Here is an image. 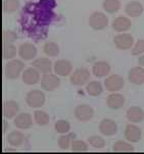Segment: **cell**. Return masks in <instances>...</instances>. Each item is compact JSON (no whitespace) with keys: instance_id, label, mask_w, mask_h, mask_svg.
Segmentation results:
<instances>
[{"instance_id":"20","label":"cell","mask_w":144,"mask_h":154,"mask_svg":"<svg viewBox=\"0 0 144 154\" xmlns=\"http://www.w3.org/2000/svg\"><path fill=\"white\" fill-rule=\"evenodd\" d=\"M126 116L130 122L138 124L144 121V110L140 106H131L128 108Z\"/></svg>"},{"instance_id":"28","label":"cell","mask_w":144,"mask_h":154,"mask_svg":"<svg viewBox=\"0 0 144 154\" xmlns=\"http://www.w3.org/2000/svg\"><path fill=\"white\" fill-rule=\"evenodd\" d=\"M112 150L114 152H133V151H135L134 147L130 144L129 141L126 142L123 140L116 141L112 145Z\"/></svg>"},{"instance_id":"39","label":"cell","mask_w":144,"mask_h":154,"mask_svg":"<svg viewBox=\"0 0 144 154\" xmlns=\"http://www.w3.org/2000/svg\"><path fill=\"white\" fill-rule=\"evenodd\" d=\"M7 128H8V124H7L6 121H3V133L7 131Z\"/></svg>"},{"instance_id":"10","label":"cell","mask_w":144,"mask_h":154,"mask_svg":"<svg viewBox=\"0 0 144 154\" xmlns=\"http://www.w3.org/2000/svg\"><path fill=\"white\" fill-rule=\"evenodd\" d=\"M37 48H36V46L34 44L26 42L20 45L17 54L23 60H32L37 55Z\"/></svg>"},{"instance_id":"34","label":"cell","mask_w":144,"mask_h":154,"mask_svg":"<svg viewBox=\"0 0 144 154\" xmlns=\"http://www.w3.org/2000/svg\"><path fill=\"white\" fill-rule=\"evenodd\" d=\"M54 129L58 134H67L70 131V124L64 119H58L54 125Z\"/></svg>"},{"instance_id":"9","label":"cell","mask_w":144,"mask_h":154,"mask_svg":"<svg viewBox=\"0 0 144 154\" xmlns=\"http://www.w3.org/2000/svg\"><path fill=\"white\" fill-rule=\"evenodd\" d=\"M90 79V72L86 67H79L74 70L70 78V82L75 86H84Z\"/></svg>"},{"instance_id":"29","label":"cell","mask_w":144,"mask_h":154,"mask_svg":"<svg viewBox=\"0 0 144 154\" xmlns=\"http://www.w3.org/2000/svg\"><path fill=\"white\" fill-rule=\"evenodd\" d=\"M59 51H61L59 46L55 42H52V41H48L43 46V52L47 56H52V57L58 56Z\"/></svg>"},{"instance_id":"33","label":"cell","mask_w":144,"mask_h":154,"mask_svg":"<svg viewBox=\"0 0 144 154\" xmlns=\"http://www.w3.org/2000/svg\"><path fill=\"white\" fill-rule=\"evenodd\" d=\"M20 8V0H4L3 10L6 14H12Z\"/></svg>"},{"instance_id":"25","label":"cell","mask_w":144,"mask_h":154,"mask_svg":"<svg viewBox=\"0 0 144 154\" xmlns=\"http://www.w3.org/2000/svg\"><path fill=\"white\" fill-rule=\"evenodd\" d=\"M86 92L90 96L98 97L103 92V86L98 81H91V82H88L87 86H86Z\"/></svg>"},{"instance_id":"13","label":"cell","mask_w":144,"mask_h":154,"mask_svg":"<svg viewBox=\"0 0 144 154\" xmlns=\"http://www.w3.org/2000/svg\"><path fill=\"white\" fill-rule=\"evenodd\" d=\"M54 72L61 77H67L73 70L72 62L67 59H57L53 66Z\"/></svg>"},{"instance_id":"24","label":"cell","mask_w":144,"mask_h":154,"mask_svg":"<svg viewBox=\"0 0 144 154\" xmlns=\"http://www.w3.org/2000/svg\"><path fill=\"white\" fill-rule=\"evenodd\" d=\"M6 139H7V143L10 146H12V147H19V146H20L23 143L26 137L23 132L12 131L7 135Z\"/></svg>"},{"instance_id":"3","label":"cell","mask_w":144,"mask_h":154,"mask_svg":"<svg viewBox=\"0 0 144 154\" xmlns=\"http://www.w3.org/2000/svg\"><path fill=\"white\" fill-rule=\"evenodd\" d=\"M46 100L45 94L43 91L37 90V89H34V90L29 91L26 95V103L28 104V106L32 108H40L44 105Z\"/></svg>"},{"instance_id":"26","label":"cell","mask_w":144,"mask_h":154,"mask_svg":"<svg viewBox=\"0 0 144 154\" xmlns=\"http://www.w3.org/2000/svg\"><path fill=\"white\" fill-rule=\"evenodd\" d=\"M76 139V135L74 133H69V134H61V136H59L58 139H57V145L61 149H67L69 147H70L72 142Z\"/></svg>"},{"instance_id":"36","label":"cell","mask_w":144,"mask_h":154,"mask_svg":"<svg viewBox=\"0 0 144 154\" xmlns=\"http://www.w3.org/2000/svg\"><path fill=\"white\" fill-rule=\"evenodd\" d=\"M131 53H132V55L135 56L144 54V39H140V40H138L136 42L134 47L131 50Z\"/></svg>"},{"instance_id":"32","label":"cell","mask_w":144,"mask_h":154,"mask_svg":"<svg viewBox=\"0 0 144 154\" xmlns=\"http://www.w3.org/2000/svg\"><path fill=\"white\" fill-rule=\"evenodd\" d=\"M88 142L92 147L96 148V149H102V148L105 147V140L103 139L101 136H98V135H93V136H90L88 138Z\"/></svg>"},{"instance_id":"5","label":"cell","mask_w":144,"mask_h":154,"mask_svg":"<svg viewBox=\"0 0 144 154\" xmlns=\"http://www.w3.org/2000/svg\"><path fill=\"white\" fill-rule=\"evenodd\" d=\"M74 116L78 121L82 122H89L94 116V109L88 104H79L74 109Z\"/></svg>"},{"instance_id":"35","label":"cell","mask_w":144,"mask_h":154,"mask_svg":"<svg viewBox=\"0 0 144 154\" xmlns=\"http://www.w3.org/2000/svg\"><path fill=\"white\" fill-rule=\"evenodd\" d=\"M70 149L73 152H85L88 150V144L83 140H77L75 139L72 142Z\"/></svg>"},{"instance_id":"22","label":"cell","mask_w":144,"mask_h":154,"mask_svg":"<svg viewBox=\"0 0 144 154\" xmlns=\"http://www.w3.org/2000/svg\"><path fill=\"white\" fill-rule=\"evenodd\" d=\"M111 69V64L104 60L96 61L92 66V72H93V75L97 78L106 77V75L109 74Z\"/></svg>"},{"instance_id":"17","label":"cell","mask_w":144,"mask_h":154,"mask_svg":"<svg viewBox=\"0 0 144 154\" xmlns=\"http://www.w3.org/2000/svg\"><path fill=\"white\" fill-rule=\"evenodd\" d=\"M125 97L120 93L114 92L109 94L106 97V105L107 107L114 110H117V109H121L125 104Z\"/></svg>"},{"instance_id":"15","label":"cell","mask_w":144,"mask_h":154,"mask_svg":"<svg viewBox=\"0 0 144 154\" xmlns=\"http://www.w3.org/2000/svg\"><path fill=\"white\" fill-rule=\"evenodd\" d=\"M2 111H3V116L5 119H14L19 114L20 106L14 100H5L3 102Z\"/></svg>"},{"instance_id":"8","label":"cell","mask_w":144,"mask_h":154,"mask_svg":"<svg viewBox=\"0 0 144 154\" xmlns=\"http://www.w3.org/2000/svg\"><path fill=\"white\" fill-rule=\"evenodd\" d=\"M41 88L45 91L56 90L61 86V79L56 74H44L40 81Z\"/></svg>"},{"instance_id":"6","label":"cell","mask_w":144,"mask_h":154,"mask_svg":"<svg viewBox=\"0 0 144 154\" xmlns=\"http://www.w3.org/2000/svg\"><path fill=\"white\" fill-rule=\"evenodd\" d=\"M114 46L120 50H128L132 49L134 45V38L129 33H120L114 36Z\"/></svg>"},{"instance_id":"31","label":"cell","mask_w":144,"mask_h":154,"mask_svg":"<svg viewBox=\"0 0 144 154\" xmlns=\"http://www.w3.org/2000/svg\"><path fill=\"white\" fill-rule=\"evenodd\" d=\"M2 54L3 58L5 59H14L15 55L17 54V49L14 44H3V49H2Z\"/></svg>"},{"instance_id":"37","label":"cell","mask_w":144,"mask_h":154,"mask_svg":"<svg viewBox=\"0 0 144 154\" xmlns=\"http://www.w3.org/2000/svg\"><path fill=\"white\" fill-rule=\"evenodd\" d=\"M3 44H9V43H12L14 42L15 40L17 39V35L14 31H11V30H7L5 31L3 33Z\"/></svg>"},{"instance_id":"21","label":"cell","mask_w":144,"mask_h":154,"mask_svg":"<svg viewBox=\"0 0 144 154\" xmlns=\"http://www.w3.org/2000/svg\"><path fill=\"white\" fill-rule=\"evenodd\" d=\"M144 7L141 2L139 1H130L126 4L125 6V12L127 15H129L131 17H138L143 14Z\"/></svg>"},{"instance_id":"4","label":"cell","mask_w":144,"mask_h":154,"mask_svg":"<svg viewBox=\"0 0 144 154\" xmlns=\"http://www.w3.org/2000/svg\"><path fill=\"white\" fill-rule=\"evenodd\" d=\"M89 26L95 31L104 30L108 26V17L101 11H94L89 17Z\"/></svg>"},{"instance_id":"19","label":"cell","mask_w":144,"mask_h":154,"mask_svg":"<svg viewBox=\"0 0 144 154\" xmlns=\"http://www.w3.org/2000/svg\"><path fill=\"white\" fill-rule=\"evenodd\" d=\"M131 25H132V23H131V20L129 17L121 15V17H117L114 20L111 27L117 33H124L127 32L128 30H130Z\"/></svg>"},{"instance_id":"14","label":"cell","mask_w":144,"mask_h":154,"mask_svg":"<svg viewBox=\"0 0 144 154\" xmlns=\"http://www.w3.org/2000/svg\"><path fill=\"white\" fill-rule=\"evenodd\" d=\"M128 80L130 83L134 85H143L144 84V67L137 66L132 67L128 72Z\"/></svg>"},{"instance_id":"30","label":"cell","mask_w":144,"mask_h":154,"mask_svg":"<svg viewBox=\"0 0 144 154\" xmlns=\"http://www.w3.org/2000/svg\"><path fill=\"white\" fill-rule=\"evenodd\" d=\"M34 121L39 126H47L49 124V121H50V117H49V114L47 112L43 111V110H36L34 112Z\"/></svg>"},{"instance_id":"16","label":"cell","mask_w":144,"mask_h":154,"mask_svg":"<svg viewBox=\"0 0 144 154\" xmlns=\"http://www.w3.org/2000/svg\"><path fill=\"white\" fill-rule=\"evenodd\" d=\"M23 82L26 85H35L40 81V72L36 67H28L23 72Z\"/></svg>"},{"instance_id":"27","label":"cell","mask_w":144,"mask_h":154,"mask_svg":"<svg viewBox=\"0 0 144 154\" xmlns=\"http://www.w3.org/2000/svg\"><path fill=\"white\" fill-rule=\"evenodd\" d=\"M102 8L107 14H116L121 8V1L120 0H103Z\"/></svg>"},{"instance_id":"11","label":"cell","mask_w":144,"mask_h":154,"mask_svg":"<svg viewBox=\"0 0 144 154\" xmlns=\"http://www.w3.org/2000/svg\"><path fill=\"white\" fill-rule=\"evenodd\" d=\"M124 136L126 140L130 143H137L141 140L142 137V131L139 127H137L134 124H128L125 128Z\"/></svg>"},{"instance_id":"1","label":"cell","mask_w":144,"mask_h":154,"mask_svg":"<svg viewBox=\"0 0 144 154\" xmlns=\"http://www.w3.org/2000/svg\"><path fill=\"white\" fill-rule=\"evenodd\" d=\"M55 7V0H38L26 3L19 19L23 33L36 42L46 39L48 29L57 17L54 12Z\"/></svg>"},{"instance_id":"2","label":"cell","mask_w":144,"mask_h":154,"mask_svg":"<svg viewBox=\"0 0 144 154\" xmlns=\"http://www.w3.org/2000/svg\"><path fill=\"white\" fill-rule=\"evenodd\" d=\"M25 69V63L20 59H11L5 64V77L8 80H15L20 77L23 69Z\"/></svg>"},{"instance_id":"23","label":"cell","mask_w":144,"mask_h":154,"mask_svg":"<svg viewBox=\"0 0 144 154\" xmlns=\"http://www.w3.org/2000/svg\"><path fill=\"white\" fill-rule=\"evenodd\" d=\"M32 66L36 67L41 74H49L52 70V63L50 59L47 57H39L33 61Z\"/></svg>"},{"instance_id":"7","label":"cell","mask_w":144,"mask_h":154,"mask_svg":"<svg viewBox=\"0 0 144 154\" xmlns=\"http://www.w3.org/2000/svg\"><path fill=\"white\" fill-rule=\"evenodd\" d=\"M124 79L121 75L112 74L104 80V87L108 92H119L124 87Z\"/></svg>"},{"instance_id":"38","label":"cell","mask_w":144,"mask_h":154,"mask_svg":"<svg viewBox=\"0 0 144 154\" xmlns=\"http://www.w3.org/2000/svg\"><path fill=\"white\" fill-rule=\"evenodd\" d=\"M138 62H139V66L144 67V54H142V55L139 57V59H138Z\"/></svg>"},{"instance_id":"18","label":"cell","mask_w":144,"mask_h":154,"mask_svg":"<svg viewBox=\"0 0 144 154\" xmlns=\"http://www.w3.org/2000/svg\"><path fill=\"white\" fill-rule=\"evenodd\" d=\"M14 126L20 130H28L33 126V117L30 113H23L17 114L14 117Z\"/></svg>"},{"instance_id":"12","label":"cell","mask_w":144,"mask_h":154,"mask_svg":"<svg viewBox=\"0 0 144 154\" xmlns=\"http://www.w3.org/2000/svg\"><path fill=\"white\" fill-rule=\"evenodd\" d=\"M98 130L103 136L111 137V136H114L117 134V125L116 122L111 119H103L102 121L99 122Z\"/></svg>"}]
</instances>
